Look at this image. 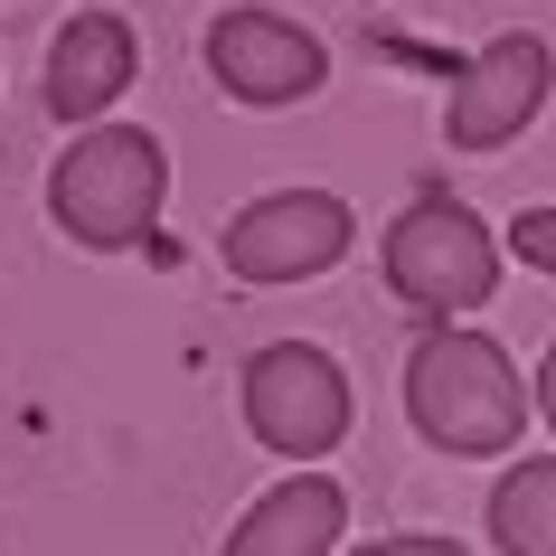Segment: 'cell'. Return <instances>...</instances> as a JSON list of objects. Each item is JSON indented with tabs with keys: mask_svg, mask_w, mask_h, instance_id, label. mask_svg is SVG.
<instances>
[{
	"mask_svg": "<svg viewBox=\"0 0 556 556\" xmlns=\"http://www.w3.org/2000/svg\"><path fill=\"white\" fill-rule=\"evenodd\" d=\"M387 283H396V302H415L434 330H453V321H471V312L500 293V236L481 227L463 199L425 189V199L396 207V227H387Z\"/></svg>",
	"mask_w": 556,
	"mask_h": 556,
	"instance_id": "3",
	"label": "cell"
},
{
	"mask_svg": "<svg viewBox=\"0 0 556 556\" xmlns=\"http://www.w3.org/2000/svg\"><path fill=\"white\" fill-rule=\"evenodd\" d=\"M491 547L500 556H556V453L500 471V491H491Z\"/></svg>",
	"mask_w": 556,
	"mask_h": 556,
	"instance_id": "10",
	"label": "cell"
},
{
	"mask_svg": "<svg viewBox=\"0 0 556 556\" xmlns=\"http://www.w3.org/2000/svg\"><path fill=\"white\" fill-rule=\"evenodd\" d=\"M161 199H170V151L142 123H94L48 170V217L86 255H132L161 227Z\"/></svg>",
	"mask_w": 556,
	"mask_h": 556,
	"instance_id": "2",
	"label": "cell"
},
{
	"mask_svg": "<svg viewBox=\"0 0 556 556\" xmlns=\"http://www.w3.org/2000/svg\"><path fill=\"white\" fill-rule=\"evenodd\" d=\"M207 76L227 104L274 114V104H302V94L330 86V48L283 10H217L207 20Z\"/></svg>",
	"mask_w": 556,
	"mask_h": 556,
	"instance_id": "6",
	"label": "cell"
},
{
	"mask_svg": "<svg viewBox=\"0 0 556 556\" xmlns=\"http://www.w3.org/2000/svg\"><path fill=\"white\" fill-rule=\"evenodd\" d=\"M538 415H547V434H556V350L538 358Z\"/></svg>",
	"mask_w": 556,
	"mask_h": 556,
	"instance_id": "13",
	"label": "cell"
},
{
	"mask_svg": "<svg viewBox=\"0 0 556 556\" xmlns=\"http://www.w3.org/2000/svg\"><path fill=\"white\" fill-rule=\"evenodd\" d=\"M358 556H471L463 538H425V528H406V538H378V547H358Z\"/></svg>",
	"mask_w": 556,
	"mask_h": 556,
	"instance_id": "12",
	"label": "cell"
},
{
	"mask_svg": "<svg viewBox=\"0 0 556 556\" xmlns=\"http://www.w3.org/2000/svg\"><path fill=\"white\" fill-rule=\"evenodd\" d=\"M132 76H142L132 20H123V10H76V20L58 29V48H48V114L94 132V123L132 94Z\"/></svg>",
	"mask_w": 556,
	"mask_h": 556,
	"instance_id": "8",
	"label": "cell"
},
{
	"mask_svg": "<svg viewBox=\"0 0 556 556\" xmlns=\"http://www.w3.org/2000/svg\"><path fill=\"white\" fill-rule=\"evenodd\" d=\"M406 415L415 434L434 443V453H463V463H481V453H509V443L528 434V378L509 368V350H500L491 330H425L406 358Z\"/></svg>",
	"mask_w": 556,
	"mask_h": 556,
	"instance_id": "1",
	"label": "cell"
},
{
	"mask_svg": "<svg viewBox=\"0 0 556 556\" xmlns=\"http://www.w3.org/2000/svg\"><path fill=\"white\" fill-rule=\"evenodd\" d=\"M350 245H358V217L330 189H274V199L236 207L227 236H217V255H227L236 283H312Z\"/></svg>",
	"mask_w": 556,
	"mask_h": 556,
	"instance_id": "5",
	"label": "cell"
},
{
	"mask_svg": "<svg viewBox=\"0 0 556 556\" xmlns=\"http://www.w3.org/2000/svg\"><path fill=\"white\" fill-rule=\"evenodd\" d=\"M245 434L264 453H283V463H321L340 453L350 434V378H340V358L312 350V340H264L245 358Z\"/></svg>",
	"mask_w": 556,
	"mask_h": 556,
	"instance_id": "4",
	"label": "cell"
},
{
	"mask_svg": "<svg viewBox=\"0 0 556 556\" xmlns=\"http://www.w3.org/2000/svg\"><path fill=\"white\" fill-rule=\"evenodd\" d=\"M556 86V58H547V38H491L481 58L453 76V94H443V132H453V151H500V142H519L528 114L547 104Z\"/></svg>",
	"mask_w": 556,
	"mask_h": 556,
	"instance_id": "7",
	"label": "cell"
},
{
	"mask_svg": "<svg viewBox=\"0 0 556 556\" xmlns=\"http://www.w3.org/2000/svg\"><path fill=\"white\" fill-rule=\"evenodd\" d=\"M340 528H350V491H340L330 471H293V481H274V491L227 528L217 556H330Z\"/></svg>",
	"mask_w": 556,
	"mask_h": 556,
	"instance_id": "9",
	"label": "cell"
},
{
	"mask_svg": "<svg viewBox=\"0 0 556 556\" xmlns=\"http://www.w3.org/2000/svg\"><path fill=\"white\" fill-rule=\"evenodd\" d=\"M509 255L556 274V207H519V227H509Z\"/></svg>",
	"mask_w": 556,
	"mask_h": 556,
	"instance_id": "11",
	"label": "cell"
}]
</instances>
